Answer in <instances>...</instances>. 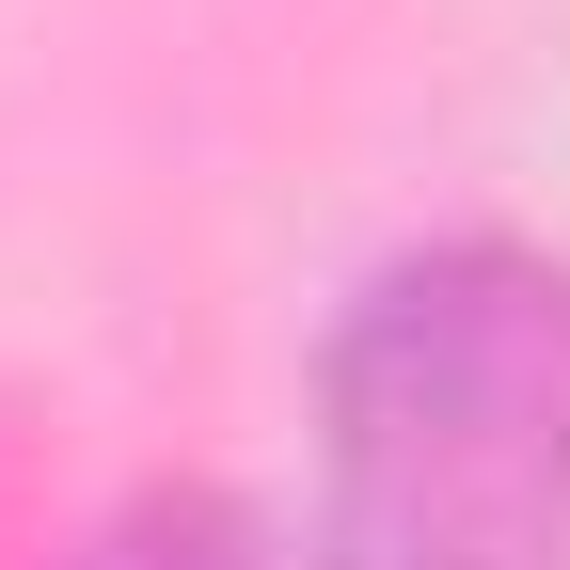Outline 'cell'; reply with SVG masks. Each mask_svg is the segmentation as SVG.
I'll return each mask as SVG.
<instances>
[{"instance_id":"1","label":"cell","mask_w":570,"mask_h":570,"mask_svg":"<svg viewBox=\"0 0 570 570\" xmlns=\"http://www.w3.org/2000/svg\"><path fill=\"white\" fill-rule=\"evenodd\" d=\"M317 570H570V269L444 238L317 381Z\"/></svg>"},{"instance_id":"2","label":"cell","mask_w":570,"mask_h":570,"mask_svg":"<svg viewBox=\"0 0 570 570\" xmlns=\"http://www.w3.org/2000/svg\"><path fill=\"white\" fill-rule=\"evenodd\" d=\"M63 570H269V554H254V523H238V508H206V491H142V508H127V523H96Z\"/></svg>"}]
</instances>
